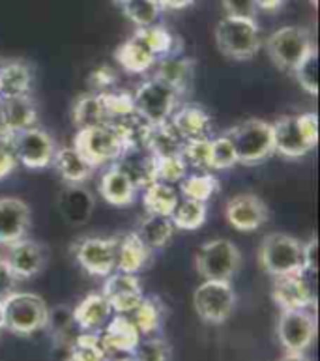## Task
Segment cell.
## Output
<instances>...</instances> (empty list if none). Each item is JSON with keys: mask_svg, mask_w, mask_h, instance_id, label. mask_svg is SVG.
Instances as JSON below:
<instances>
[{"mask_svg": "<svg viewBox=\"0 0 320 361\" xmlns=\"http://www.w3.org/2000/svg\"><path fill=\"white\" fill-rule=\"evenodd\" d=\"M70 357L77 361H109V354L99 334H88V331H82L71 341Z\"/></svg>", "mask_w": 320, "mask_h": 361, "instance_id": "cell-39", "label": "cell"}, {"mask_svg": "<svg viewBox=\"0 0 320 361\" xmlns=\"http://www.w3.org/2000/svg\"><path fill=\"white\" fill-rule=\"evenodd\" d=\"M73 148L87 159L94 169L105 163H114L124 154V145L113 126H98L77 131Z\"/></svg>", "mask_w": 320, "mask_h": 361, "instance_id": "cell-7", "label": "cell"}, {"mask_svg": "<svg viewBox=\"0 0 320 361\" xmlns=\"http://www.w3.org/2000/svg\"><path fill=\"white\" fill-rule=\"evenodd\" d=\"M217 49L234 60L253 59L262 45L261 28L257 19H240L225 16L216 27Z\"/></svg>", "mask_w": 320, "mask_h": 361, "instance_id": "cell-2", "label": "cell"}, {"mask_svg": "<svg viewBox=\"0 0 320 361\" xmlns=\"http://www.w3.org/2000/svg\"><path fill=\"white\" fill-rule=\"evenodd\" d=\"M137 185L116 165H111L99 180V195L113 206H130L137 199Z\"/></svg>", "mask_w": 320, "mask_h": 361, "instance_id": "cell-26", "label": "cell"}, {"mask_svg": "<svg viewBox=\"0 0 320 361\" xmlns=\"http://www.w3.org/2000/svg\"><path fill=\"white\" fill-rule=\"evenodd\" d=\"M111 361H135L131 354H116L114 357H111Z\"/></svg>", "mask_w": 320, "mask_h": 361, "instance_id": "cell-56", "label": "cell"}, {"mask_svg": "<svg viewBox=\"0 0 320 361\" xmlns=\"http://www.w3.org/2000/svg\"><path fill=\"white\" fill-rule=\"evenodd\" d=\"M178 200V189L171 183L154 182L144 188V193H142V204L147 208L148 216L171 217Z\"/></svg>", "mask_w": 320, "mask_h": 361, "instance_id": "cell-31", "label": "cell"}, {"mask_svg": "<svg viewBox=\"0 0 320 361\" xmlns=\"http://www.w3.org/2000/svg\"><path fill=\"white\" fill-rule=\"evenodd\" d=\"M101 102H104L105 113H107L109 124H113L116 120L130 116L135 113V105H133V94L122 90H111L101 94Z\"/></svg>", "mask_w": 320, "mask_h": 361, "instance_id": "cell-44", "label": "cell"}, {"mask_svg": "<svg viewBox=\"0 0 320 361\" xmlns=\"http://www.w3.org/2000/svg\"><path fill=\"white\" fill-rule=\"evenodd\" d=\"M277 361H311L305 354H285L283 357H279Z\"/></svg>", "mask_w": 320, "mask_h": 361, "instance_id": "cell-55", "label": "cell"}, {"mask_svg": "<svg viewBox=\"0 0 320 361\" xmlns=\"http://www.w3.org/2000/svg\"><path fill=\"white\" fill-rule=\"evenodd\" d=\"M101 294L111 303L114 314H125V317H130L144 298L139 277L133 274H122V271H114L109 275Z\"/></svg>", "mask_w": 320, "mask_h": 361, "instance_id": "cell-16", "label": "cell"}, {"mask_svg": "<svg viewBox=\"0 0 320 361\" xmlns=\"http://www.w3.org/2000/svg\"><path fill=\"white\" fill-rule=\"evenodd\" d=\"M236 150L238 163L242 165H259L276 154L271 124L264 120H245L234 126L227 133Z\"/></svg>", "mask_w": 320, "mask_h": 361, "instance_id": "cell-4", "label": "cell"}, {"mask_svg": "<svg viewBox=\"0 0 320 361\" xmlns=\"http://www.w3.org/2000/svg\"><path fill=\"white\" fill-rule=\"evenodd\" d=\"M185 140L176 133L171 122L152 126L147 139V148L154 157L173 156V154H182Z\"/></svg>", "mask_w": 320, "mask_h": 361, "instance_id": "cell-34", "label": "cell"}, {"mask_svg": "<svg viewBox=\"0 0 320 361\" xmlns=\"http://www.w3.org/2000/svg\"><path fill=\"white\" fill-rule=\"evenodd\" d=\"M178 185L182 199L199 200V202H208L219 191V180L212 173L187 174Z\"/></svg>", "mask_w": 320, "mask_h": 361, "instance_id": "cell-36", "label": "cell"}, {"mask_svg": "<svg viewBox=\"0 0 320 361\" xmlns=\"http://www.w3.org/2000/svg\"><path fill=\"white\" fill-rule=\"evenodd\" d=\"M195 266L204 281L230 283L242 266V253L230 240L217 238L201 245L195 257Z\"/></svg>", "mask_w": 320, "mask_h": 361, "instance_id": "cell-5", "label": "cell"}, {"mask_svg": "<svg viewBox=\"0 0 320 361\" xmlns=\"http://www.w3.org/2000/svg\"><path fill=\"white\" fill-rule=\"evenodd\" d=\"M51 165L68 185H81L94 173L92 165L73 146H66V148H60V150L54 152Z\"/></svg>", "mask_w": 320, "mask_h": 361, "instance_id": "cell-28", "label": "cell"}, {"mask_svg": "<svg viewBox=\"0 0 320 361\" xmlns=\"http://www.w3.org/2000/svg\"><path fill=\"white\" fill-rule=\"evenodd\" d=\"M0 118L8 135H16L19 131L34 128L38 122V111L30 96L10 97L0 102Z\"/></svg>", "mask_w": 320, "mask_h": 361, "instance_id": "cell-23", "label": "cell"}, {"mask_svg": "<svg viewBox=\"0 0 320 361\" xmlns=\"http://www.w3.org/2000/svg\"><path fill=\"white\" fill-rule=\"evenodd\" d=\"M113 314L111 303L101 292H90L71 309V317L77 328L88 334H99Z\"/></svg>", "mask_w": 320, "mask_h": 361, "instance_id": "cell-20", "label": "cell"}, {"mask_svg": "<svg viewBox=\"0 0 320 361\" xmlns=\"http://www.w3.org/2000/svg\"><path fill=\"white\" fill-rule=\"evenodd\" d=\"M168 122L184 140L210 139L212 133V116L208 114L207 109L195 103L182 105L178 111H174Z\"/></svg>", "mask_w": 320, "mask_h": 361, "instance_id": "cell-21", "label": "cell"}, {"mask_svg": "<svg viewBox=\"0 0 320 361\" xmlns=\"http://www.w3.org/2000/svg\"><path fill=\"white\" fill-rule=\"evenodd\" d=\"M154 259V251L139 240L135 232H130L125 236L118 238L116 245V271L122 274H133L144 270Z\"/></svg>", "mask_w": 320, "mask_h": 361, "instance_id": "cell-25", "label": "cell"}, {"mask_svg": "<svg viewBox=\"0 0 320 361\" xmlns=\"http://www.w3.org/2000/svg\"><path fill=\"white\" fill-rule=\"evenodd\" d=\"M0 260H2V251H0Z\"/></svg>", "mask_w": 320, "mask_h": 361, "instance_id": "cell-61", "label": "cell"}, {"mask_svg": "<svg viewBox=\"0 0 320 361\" xmlns=\"http://www.w3.org/2000/svg\"><path fill=\"white\" fill-rule=\"evenodd\" d=\"M135 234L150 251L156 253L159 249L167 247V243L173 240L174 225L171 217L147 216L141 221V225L137 226Z\"/></svg>", "mask_w": 320, "mask_h": 361, "instance_id": "cell-32", "label": "cell"}, {"mask_svg": "<svg viewBox=\"0 0 320 361\" xmlns=\"http://www.w3.org/2000/svg\"><path fill=\"white\" fill-rule=\"evenodd\" d=\"M304 270L319 271V240L313 236L307 243H304Z\"/></svg>", "mask_w": 320, "mask_h": 361, "instance_id": "cell-52", "label": "cell"}, {"mask_svg": "<svg viewBox=\"0 0 320 361\" xmlns=\"http://www.w3.org/2000/svg\"><path fill=\"white\" fill-rule=\"evenodd\" d=\"M131 356L135 361H171V345L161 337L150 335L139 341Z\"/></svg>", "mask_w": 320, "mask_h": 361, "instance_id": "cell-45", "label": "cell"}, {"mask_svg": "<svg viewBox=\"0 0 320 361\" xmlns=\"http://www.w3.org/2000/svg\"><path fill=\"white\" fill-rule=\"evenodd\" d=\"M30 228V208L16 197L0 199V247L27 238Z\"/></svg>", "mask_w": 320, "mask_h": 361, "instance_id": "cell-17", "label": "cell"}, {"mask_svg": "<svg viewBox=\"0 0 320 361\" xmlns=\"http://www.w3.org/2000/svg\"><path fill=\"white\" fill-rule=\"evenodd\" d=\"M4 331V309H2V302H0V335Z\"/></svg>", "mask_w": 320, "mask_h": 361, "instance_id": "cell-57", "label": "cell"}, {"mask_svg": "<svg viewBox=\"0 0 320 361\" xmlns=\"http://www.w3.org/2000/svg\"><path fill=\"white\" fill-rule=\"evenodd\" d=\"M66 361H77V360H73V357H68V360H66Z\"/></svg>", "mask_w": 320, "mask_h": 361, "instance_id": "cell-59", "label": "cell"}, {"mask_svg": "<svg viewBox=\"0 0 320 361\" xmlns=\"http://www.w3.org/2000/svg\"><path fill=\"white\" fill-rule=\"evenodd\" d=\"M11 146L16 152L17 161L28 169L49 167L56 152L54 140L51 139L49 133H45L36 126L11 135Z\"/></svg>", "mask_w": 320, "mask_h": 361, "instance_id": "cell-13", "label": "cell"}, {"mask_svg": "<svg viewBox=\"0 0 320 361\" xmlns=\"http://www.w3.org/2000/svg\"><path fill=\"white\" fill-rule=\"evenodd\" d=\"M19 161H17L16 152L11 146V137H4L0 139V180L10 176L17 169Z\"/></svg>", "mask_w": 320, "mask_h": 361, "instance_id": "cell-49", "label": "cell"}, {"mask_svg": "<svg viewBox=\"0 0 320 361\" xmlns=\"http://www.w3.org/2000/svg\"><path fill=\"white\" fill-rule=\"evenodd\" d=\"M154 68H156V75L154 77L173 88L180 97L184 96L185 92L191 90L193 75H195V64H193L191 59L171 54V56L159 59Z\"/></svg>", "mask_w": 320, "mask_h": 361, "instance_id": "cell-22", "label": "cell"}, {"mask_svg": "<svg viewBox=\"0 0 320 361\" xmlns=\"http://www.w3.org/2000/svg\"><path fill=\"white\" fill-rule=\"evenodd\" d=\"M178 99V94L156 77L139 85L133 94V105H135L137 114H141L142 118L152 126L167 122L176 111Z\"/></svg>", "mask_w": 320, "mask_h": 361, "instance_id": "cell-8", "label": "cell"}, {"mask_svg": "<svg viewBox=\"0 0 320 361\" xmlns=\"http://www.w3.org/2000/svg\"><path fill=\"white\" fill-rule=\"evenodd\" d=\"M116 82H118V73L107 64L94 68L88 75V87L92 88L94 94H105V92L114 90Z\"/></svg>", "mask_w": 320, "mask_h": 361, "instance_id": "cell-47", "label": "cell"}, {"mask_svg": "<svg viewBox=\"0 0 320 361\" xmlns=\"http://www.w3.org/2000/svg\"><path fill=\"white\" fill-rule=\"evenodd\" d=\"M99 337H101V343H104L109 356L133 354L139 341L142 339L135 324L125 314H113L111 320L105 324V328L99 331Z\"/></svg>", "mask_w": 320, "mask_h": 361, "instance_id": "cell-19", "label": "cell"}, {"mask_svg": "<svg viewBox=\"0 0 320 361\" xmlns=\"http://www.w3.org/2000/svg\"><path fill=\"white\" fill-rule=\"evenodd\" d=\"M32 88V70L21 60L0 62V102L28 96Z\"/></svg>", "mask_w": 320, "mask_h": 361, "instance_id": "cell-30", "label": "cell"}, {"mask_svg": "<svg viewBox=\"0 0 320 361\" xmlns=\"http://www.w3.org/2000/svg\"><path fill=\"white\" fill-rule=\"evenodd\" d=\"M311 2H313V6H316V0H311Z\"/></svg>", "mask_w": 320, "mask_h": 361, "instance_id": "cell-60", "label": "cell"}, {"mask_svg": "<svg viewBox=\"0 0 320 361\" xmlns=\"http://www.w3.org/2000/svg\"><path fill=\"white\" fill-rule=\"evenodd\" d=\"M208 217V204L199 200L180 199L174 212L171 214V221L174 228L180 231H197L199 226L204 225Z\"/></svg>", "mask_w": 320, "mask_h": 361, "instance_id": "cell-35", "label": "cell"}, {"mask_svg": "<svg viewBox=\"0 0 320 361\" xmlns=\"http://www.w3.org/2000/svg\"><path fill=\"white\" fill-rule=\"evenodd\" d=\"M2 260L13 271L17 279L21 281L30 279L44 270L49 260V253L44 243L23 238L19 242L6 247V255H2Z\"/></svg>", "mask_w": 320, "mask_h": 361, "instance_id": "cell-14", "label": "cell"}, {"mask_svg": "<svg viewBox=\"0 0 320 361\" xmlns=\"http://www.w3.org/2000/svg\"><path fill=\"white\" fill-rule=\"evenodd\" d=\"M4 309V329L16 335H32L39 329L47 328L49 311L44 298L32 292H19L6 298L2 302Z\"/></svg>", "mask_w": 320, "mask_h": 361, "instance_id": "cell-1", "label": "cell"}, {"mask_svg": "<svg viewBox=\"0 0 320 361\" xmlns=\"http://www.w3.org/2000/svg\"><path fill=\"white\" fill-rule=\"evenodd\" d=\"M114 165L130 176L137 189H144L156 182V157L148 152V148L125 150Z\"/></svg>", "mask_w": 320, "mask_h": 361, "instance_id": "cell-24", "label": "cell"}, {"mask_svg": "<svg viewBox=\"0 0 320 361\" xmlns=\"http://www.w3.org/2000/svg\"><path fill=\"white\" fill-rule=\"evenodd\" d=\"M293 75L296 77V81L302 87V90H305L311 96H316L319 94V49L316 45L309 51V54L305 56L296 70L293 71Z\"/></svg>", "mask_w": 320, "mask_h": 361, "instance_id": "cell-41", "label": "cell"}, {"mask_svg": "<svg viewBox=\"0 0 320 361\" xmlns=\"http://www.w3.org/2000/svg\"><path fill=\"white\" fill-rule=\"evenodd\" d=\"M271 135H273V150L288 159H298L307 156L313 146L302 133L298 114H285L271 124Z\"/></svg>", "mask_w": 320, "mask_h": 361, "instance_id": "cell-18", "label": "cell"}, {"mask_svg": "<svg viewBox=\"0 0 320 361\" xmlns=\"http://www.w3.org/2000/svg\"><path fill=\"white\" fill-rule=\"evenodd\" d=\"M71 116H73L77 130L109 126L107 113H105L104 102H101V94H94V92H88V94L77 99L75 105H73V111H71Z\"/></svg>", "mask_w": 320, "mask_h": 361, "instance_id": "cell-33", "label": "cell"}, {"mask_svg": "<svg viewBox=\"0 0 320 361\" xmlns=\"http://www.w3.org/2000/svg\"><path fill=\"white\" fill-rule=\"evenodd\" d=\"M298 122L307 142L315 148L316 142H319V118H316V113L298 114Z\"/></svg>", "mask_w": 320, "mask_h": 361, "instance_id": "cell-50", "label": "cell"}, {"mask_svg": "<svg viewBox=\"0 0 320 361\" xmlns=\"http://www.w3.org/2000/svg\"><path fill=\"white\" fill-rule=\"evenodd\" d=\"M193 307L208 324H223L236 307V292L227 281H204L193 292Z\"/></svg>", "mask_w": 320, "mask_h": 361, "instance_id": "cell-10", "label": "cell"}, {"mask_svg": "<svg viewBox=\"0 0 320 361\" xmlns=\"http://www.w3.org/2000/svg\"><path fill=\"white\" fill-rule=\"evenodd\" d=\"M316 337V317L309 309H287L277 320V339L287 354H305Z\"/></svg>", "mask_w": 320, "mask_h": 361, "instance_id": "cell-11", "label": "cell"}, {"mask_svg": "<svg viewBox=\"0 0 320 361\" xmlns=\"http://www.w3.org/2000/svg\"><path fill=\"white\" fill-rule=\"evenodd\" d=\"M187 163H185L182 154H173V156L156 157V182L163 183H180L187 176Z\"/></svg>", "mask_w": 320, "mask_h": 361, "instance_id": "cell-42", "label": "cell"}, {"mask_svg": "<svg viewBox=\"0 0 320 361\" xmlns=\"http://www.w3.org/2000/svg\"><path fill=\"white\" fill-rule=\"evenodd\" d=\"M268 216L270 212L266 202L255 193L236 195L225 206V217L228 225L240 232L259 231L268 221Z\"/></svg>", "mask_w": 320, "mask_h": 361, "instance_id": "cell-15", "label": "cell"}, {"mask_svg": "<svg viewBox=\"0 0 320 361\" xmlns=\"http://www.w3.org/2000/svg\"><path fill=\"white\" fill-rule=\"evenodd\" d=\"M114 59L122 70L130 71V73H147L158 62L156 54L148 49V45L142 42L137 32L114 51Z\"/></svg>", "mask_w": 320, "mask_h": 361, "instance_id": "cell-27", "label": "cell"}, {"mask_svg": "<svg viewBox=\"0 0 320 361\" xmlns=\"http://www.w3.org/2000/svg\"><path fill=\"white\" fill-rule=\"evenodd\" d=\"M259 260L271 277L300 274L304 271V243L290 234L271 232L262 240Z\"/></svg>", "mask_w": 320, "mask_h": 361, "instance_id": "cell-3", "label": "cell"}, {"mask_svg": "<svg viewBox=\"0 0 320 361\" xmlns=\"http://www.w3.org/2000/svg\"><path fill=\"white\" fill-rule=\"evenodd\" d=\"M114 4H118V6H125L128 4V2H130V0H113Z\"/></svg>", "mask_w": 320, "mask_h": 361, "instance_id": "cell-58", "label": "cell"}, {"mask_svg": "<svg viewBox=\"0 0 320 361\" xmlns=\"http://www.w3.org/2000/svg\"><path fill=\"white\" fill-rule=\"evenodd\" d=\"M131 322L135 324L139 334L150 337L159 329L163 320V305L156 298H142L139 307L130 314Z\"/></svg>", "mask_w": 320, "mask_h": 361, "instance_id": "cell-38", "label": "cell"}, {"mask_svg": "<svg viewBox=\"0 0 320 361\" xmlns=\"http://www.w3.org/2000/svg\"><path fill=\"white\" fill-rule=\"evenodd\" d=\"M59 210L70 225H85L94 212V199L81 185H68L59 197Z\"/></svg>", "mask_w": 320, "mask_h": 361, "instance_id": "cell-29", "label": "cell"}, {"mask_svg": "<svg viewBox=\"0 0 320 361\" xmlns=\"http://www.w3.org/2000/svg\"><path fill=\"white\" fill-rule=\"evenodd\" d=\"M266 53L273 64L283 71L293 73L296 66L315 47L309 30L302 27H281L266 39Z\"/></svg>", "mask_w": 320, "mask_h": 361, "instance_id": "cell-6", "label": "cell"}, {"mask_svg": "<svg viewBox=\"0 0 320 361\" xmlns=\"http://www.w3.org/2000/svg\"><path fill=\"white\" fill-rule=\"evenodd\" d=\"M195 0H158V6L161 10H184L190 8Z\"/></svg>", "mask_w": 320, "mask_h": 361, "instance_id": "cell-53", "label": "cell"}, {"mask_svg": "<svg viewBox=\"0 0 320 361\" xmlns=\"http://www.w3.org/2000/svg\"><path fill=\"white\" fill-rule=\"evenodd\" d=\"M118 238L87 236L73 243L71 253L82 270L94 277H109L116 271Z\"/></svg>", "mask_w": 320, "mask_h": 361, "instance_id": "cell-12", "label": "cell"}, {"mask_svg": "<svg viewBox=\"0 0 320 361\" xmlns=\"http://www.w3.org/2000/svg\"><path fill=\"white\" fill-rule=\"evenodd\" d=\"M187 167H195L201 173L212 171V139L185 140L182 148Z\"/></svg>", "mask_w": 320, "mask_h": 361, "instance_id": "cell-40", "label": "cell"}, {"mask_svg": "<svg viewBox=\"0 0 320 361\" xmlns=\"http://www.w3.org/2000/svg\"><path fill=\"white\" fill-rule=\"evenodd\" d=\"M124 16L130 19L137 28H147L158 25V17L161 8L154 4L152 0H130L128 4L122 6Z\"/></svg>", "mask_w": 320, "mask_h": 361, "instance_id": "cell-43", "label": "cell"}, {"mask_svg": "<svg viewBox=\"0 0 320 361\" xmlns=\"http://www.w3.org/2000/svg\"><path fill=\"white\" fill-rule=\"evenodd\" d=\"M221 4L228 17L257 19V13H259L255 0H221Z\"/></svg>", "mask_w": 320, "mask_h": 361, "instance_id": "cell-48", "label": "cell"}, {"mask_svg": "<svg viewBox=\"0 0 320 361\" xmlns=\"http://www.w3.org/2000/svg\"><path fill=\"white\" fill-rule=\"evenodd\" d=\"M259 11H276L279 10L287 0H255Z\"/></svg>", "mask_w": 320, "mask_h": 361, "instance_id": "cell-54", "label": "cell"}, {"mask_svg": "<svg viewBox=\"0 0 320 361\" xmlns=\"http://www.w3.org/2000/svg\"><path fill=\"white\" fill-rule=\"evenodd\" d=\"M17 283L19 279L13 275V271L8 268L4 260H0V302H4L6 298L17 290Z\"/></svg>", "mask_w": 320, "mask_h": 361, "instance_id": "cell-51", "label": "cell"}, {"mask_svg": "<svg viewBox=\"0 0 320 361\" xmlns=\"http://www.w3.org/2000/svg\"><path fill=\"white\" fill-rule=\"evenodd\" d=\"M238 163L236 150L230 137L219 135L212 139V171H225V169L234 167Z\"/></svg>", "mask_w": 320, "mask_h": 361, "instance_id": "cell-46", "label": "cell"}, {"mask_svg": "<svg viewBox=\"0 0 320 361\" xmlns=\"http://www.w3.org/2000/svg\"><path fill=\"white\" fill-rule=\"evenodd\" d=\"M271 279V300L281 311L316 307V274L304 270Z\"/></svg>", "mask_w": 320, "mask_h": 361, "instance_id": "cell-9", "label": "cell"}, {"mask_svg": "<svg viewBox=\"0 0 320 361\" xmlns=\"http://www.w3.org/2000/svg\"><path fill=\"white\" fill-rule=\"evenodd\" d=\"M148 49L156 54V59H163V56H171V54L178 53V38L174 36L167 27L163 25H152L147 28H137L135 30Z\"/></svg>", "mask_w": 320, "mask_h": 361, "instance_id": "cell-37", "label": "cell"}]
</instances>
